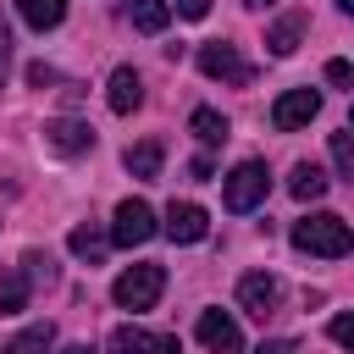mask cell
Returning a JSON list of instances; mask_svg holds the SVG:
<instances>
[{"label": "cell", "mask_w": 354, "mask_h": 354, "mask_svg": "<svg viewBox=\"0 0 354 354\" xmlns=\"http://www.w3.org/2000/svg\"><path fill=\"white\" fill-rule=\"evenodd\" d=\"M6 72H11V28L0 17V88H6Z\"/></svg>", "instance_id": "484cf974"}, {"label": "cell", "mask_w": 354, "mask_h": 354, "mask_svg": "<svg viewBox=\"0 0 354 354\" xmlns=\"http://www.w3.org/2000/svg\"><path fill=\"white\" fill-rule=\"evenodd\" d=\"M61 354H94V348H88V343H72V348H61Z\"/></svg>", "instance_id": "4dcf8cb0"}, {"label": "cell", "mask_w": 354, "mask_h": 354, "mask_svg": "<svg viewBox=\"0 0 354 354\" xmlns=\"http://www.w3.org/2000/svg\"><path fill=\"white\" fill-rule=\"evenodd\" d=\"M238 304H243V315L271 321V315H277V304H282V282H277L271 271H249V277L238 282Z\"/></svg>", "instance_id": "8992f818"}, {"label": "cell", "mask_w": 354, "mask_h": 354, "mask_svg": "<svg viewBox=\"0 0 354 354\" xmlns=\"http://www.w3.org/2000/svg\"><path fill=\"white\" fill-rule=\"evenodd\" d=\"M44 144H50L55 155H88V149H94V127H88V122H72V116H55V122L44 127Z\"/></svg>", "instance_id": "8fae6325"}, {"label": "cell", "mask_w": 354, "mask_h": 354, "mask_svg": "<svg viewBox=\"0 0 354 354\" xmlns=\"http://www.w3.org/2000/svg\"><path fill=\"white\" fill-rule=\"evenodd\" d=\"M299 39H304V11H288V17L266 33V50H271V55H293Z\"/></svg>", "instance_id": "e0dca14e"}, {"label": "cell", "mask_w": 354, "mask_h": 354, "mask_svg": "<svg viewBox=\"0 0 354 354\" xmlns=\"http://www.w3.org/2000/svg\"><path fill=\"white\" fill-rule=\"evenodd\" d=\"M111 354H183L171 332H144V326H116Z\"/></svg>", "instance_id": "30bf717a"}, {"label": "cell", "mask_w": 354, "mask_h": 354, "mask_svg": "<svg viewBox=\"0 0 354 354\" xmlns=\"http://www.w3.org/2000/svg\"><path fill=\"white\" fill-rule=\"evenodd\" d=\"M348 133H354V111H348Z\"/></svg>", "instance_id": "836d02e7"}, {"label": "cell", "mask_w": 354, "mask_h": 354, "mask_svg": "<svg viewBox=\"0 0 354 354\" xmlns=\"http://www.w3.org/2000/svg\"><path fill=\"white\" fill-rule=\"evenodd\" d=\"M188 171H194V183H210V177H216V166H210V155H199V160H194Z\"/></svg>", "instance_id": "f1b7e54d"}, {"label": "cell", "mask_w": 354, "mask_h": 354, "mask_svg": "<svg viewBox=\"0 0 354 354\" xmlns=\"http://www.w3.org/2000/svg\"><path fill=\"white\" fill-rule=\"evenodd\" d=\"M332 343L354 354V310H343V315H332Z\"/></svg>", "instance_id": "cb8c5ba5"}, {"label": "cell", "mask_w": 354, "mask_h": 354, "mask_svg": "<svg viewBox=\"0 0 354 354\" xmlns=\"http://www.w3.org/2000/svg\"><path fill=\"white\" fill-rule=\"evenodd\" d=\"M243 6H249V11H266V6H277V0H243Z\"/></svg>", "instance_id": "1f68e13d"}, {"label": "cell", "mask_w": 354, "mask_h": 354, "mask_svg": "<svg viewBox=\"0 0 354 354\" xmlns=\"http://www.w3.org/2000/svg\"><path fill=\"white\" fill-rule=\"evenodd\" d=\"M22 271H28V282H55V260H50V254H39V249H28V254H22Z\"/></svg>", "instance_id": "7402d4cb"}, {"label": "cell", "mask_w": 354, "mask_h": 354, "mask_svg": "<svg viewBox=\"0 0 354 354\" xmlns=\"http://www.w3.org/2000/svg\"><path fill=\"white\" fill-rule=\"evenodd\" d=\"M321 116V94L315 88H288L277 105H271V122L282 127V133H299V127H310Z\"/></svg>", "instance_id": "ba28073f"}, {"label": "cell", "mask_w": 354, "mask_h": 354, "mask_svg": "<svg viewBox=\"0 0 354 354\" xmlns=\"http://www.w3.org/2000/svg\"><path fill=\"white\" fill-rule=\"evenodd\" d=\"M55 343V326L50 321H39V326H28V332H17L11 343H6V354H44Z\"/></svg>", "instance_id": "44dd1931"}, {"label": "cell", "mask_w": 354, "mask_h": 354, "mask_svg": "<svg viewBox=\"0 0 354 354\" xmlns=\"http://www.w3.org/2000/svg\"><path fill=\"white\" fill-rule=\"evenodd\" d=\"M194 332H199V343H205L210 354H243V332H238V321H232L227 310H205Z\"/></svg>", "instance_id": "9c48e42d"}, {"label": "cell", "mask_w": 354, "mask_h": 354, "mask_svg": "<svg viewBox=\"0 0 354 354\" xmlns=\"http://www.w3.org/2000/svg\"><path fill=\"white\" fill-rule=\"evenodd\" d=\"M160 288H166V271H160V266H127V271L111 282V299H116L122 310H149V304L160 299Z\"/></svg>", "instance_id": "3957f363"}, {"label": "cell", "mask_w": 354, "mask_h": 354, "mask_svg": "<svg viewBox=\"0 0 354 354\" xmlns=\"http://www.w3.org/2000/svg\"><path fill=\"white\" fill-rule=\"evenodd\" d=\"M160 227H155V210L144 205V199H122L116 205V216H111V243H122V249H138V243H149Z\"/></svg>", "instance_id": "277c9868"}, {"label": "cell", "mask_w": 354, "mask_h": 354, "mask_svg": "<svg viewBox=\"0 0 354 354\" xmlns=\"http://www.w3.org/2000/svg\"><path fill=\"white\" fill-rule=\"evenodd\" d=\"M194 61H199V72H205V77L232 83V88H243V83L254 77V66H249L232 44H221V39H216V44H199V55H194Z\"/></svg>", "instance_id": "5b68a950"}, {"label": "cell", "mask_w": 354, "mask_h": 354, "mask_svg": "<svg viewBox=\"0 0 354 354\" xmlns=\"http://www.w3.org/2000/svg\"><path fill=\"white\" fill-rule=\"evenodd\" d=\"M17 11H22V22L28 28H61V17H66V0H17Z\"/></svg>", "instance_id": "d6986e66"}, {"label": "cell", "mask_w": 354, "mask_h": 354, "mask_svg": "<svg viewBox=\"0 0 354 354\" xmlns=\"http://www.w3.org/2000/svg\"><path fill=\"white\" fill-rule=\"evenodd\" d=\"M332 160L343 177H354V133H332Z\"/></svg>", "instance_id": "603a6c76"}, {"label": "cell", "mask_w": 354, "mask_h": 354, "mask_svg": "<svg viewBox=\"0 0 354 354\" xmlns=\"http://www.w3.org/2000/svg\"><path fill=\"white\" fill-rule=\"evenodd\" d=\"M293 249L321 254V260H343V254L354 249V232H348V221H343V216L315 210V216H299V221H293Z\"/></svg>", "instance_id": "6da1fadb"}, {"label": "cell", "mask_w": 354, "mask_h": 354, "mask_svg": "<svg viewBox=\"0 0 354 354\" xmlns=\"http://www.w3.org/2000/svg\"><path fill=\"white\" fill-rule=\"evenodd\" d=\"M348 77H354L348 61H326V83H348Z\"/></svg>", "instance_id": "83f0119b"}, {"label": "cell", "mask_w": 354, "mask_h": 354, "mask_svg": "<svg viewBox=\"0 0 354 354\" xmlns=\"http://www.w3.org/2000/svg\"><path fill=\"white\" fill-rule=\"evenodd\" d=\"M28 83H33V88H50V83H61V72L44 66V61H33V66H28Z\"/></svg>", "instance_id": "d4e9b609"}, {"label": "cell", "mask_w": 354, "mask_h": 354, "mask_svg": "<svg viewBox=\"0 0 354 354\" xmlns=\"http://www.w3.org/2000/svg\"><path fill=\"white\" fill-rule=\"evenodd\" d=\"M28 271L22 266H0V315H22L28 310Z\"/></svg>", "instance_id": "4fadbf2b"}, {"label": "cell", "mask_w": 354, "mask_h": 354, "mask_svg": "<svg viewBox=\"0 0 354 354\" xmlns=\"http://www.w3.org/2000/svg\"><path fill=\"white\" fill-rule=\"evenodd\" d=\"M288 194H293L299 205L321 199V194H326V171H321L315 160H299V166H293V177H288Z\"/></svg>", "instance_id": "2e32d148"}, {"label": "cell", "mask_w": 354, "mask_h": 354, "mask_svg": "<svg viewBox=\"0 0 354 354\" xmlns=\"http://www.w3.org/2000/svg\"><path fill=\"white\" fill-rule=\"evenodd\" d=\"M127 17H133L138 33H160V28L171 22V6H166V0H127Z\"/></svg>", "instance_id": "ac0fdd59"}, {"label": "cell", "mask_w": 354, "mask_h": 354, "mask_svg": "<svg viewBox=\"0 0 354 354\" xmlns=\"http://www.w3.org/2000/svg\"><path fill=\"white\" fill-rule=\"evenodd\" d=\"M266 194H271V171H266V160H238V166L221 177V199H227V210H254Z\"/></svg>", "instance_id": "7a4b0ae2"}, {"label": "cell", "mask_w": 354, "mask_h": 354, "mask_svg": "<svg viewBox=\"0 0 354 354\" xmlns=\"http://www.w3.org/2000/svg\"><path fill=\"white\" fill-rule=\"evenodd\" d=\"M160 232H166L171 243H199V238L210 232V216H205V205H194V199H171Z\"/></svg>", "instance_id": "52a82bcc"}, {"label": "cell", "mask_w": 354, "mask_h": 354, "mask_svg": "<svg viewBox=\"0 0 354 354\" xmlns=\"http://www.w3.org/2000/svg\"><path fill=\"white\" fill-rule=\"evenodd\" d=\"M122 160H127V171H133L138 183H155V177H160V160H166V149H160V138H144V144H133Z\"/></svg>", "instance_id": "5bb4252c"}, {"label": "cell", "mask_w": 354, "mask_h": 354, "mask_svg": "<svg viewBox=\"0 0 354 354\" xmlns=\"http://www.w3.org/2000/svg\"><path fill=\"white\" fill-rule=\"evenodd\" d=\"M66 249H72L77 260H88V266H100V260H105V249H111V232H100L94 221H83V227H72V238H66Z\"/></svg>", "instance_id": "9a60e30c"}, {"label": "cell", "mask_w": 354, "mask_h": 354, "mask_svg": "<svg viewBox=\"0 0 354 354\" xmlns=\"http://www.w3.org/2000/svg\"><path fill=\"white\" fill-rule=\"evenodd\" d=\"M254 354H293V343H288V337H271V343H260Z\"/></svg>", "instance_id": "f546056e"}, {"label": "cell", "mask_w": 354, "mask_h": 354, "mask_svg": "<svg viewBox=\"0 0 354 354\" xmlns=\"http://www.w3.org/2000/svg\"><path fill=\"white\" fill-rule=\"evenodd\" d=\"M188 133H194L199 144H221V138H227V116L210 111V105H199V111L188 116Z\"/></svg>", "instance_id": "ffe728a7"}, {"label": "cell", "mask_w": 354, "mask_h": 354, "mask_svg": "<svg viewBox=\"0 0 354 354\" xmlns=\"http://www.w3.org/2000/svg\"><path fill=\"white\" fill-rule=\"evenodd\" d=\"M337 6H343V11H348V17H354V0H337Z\"/></svg>", "instance_id": "d6a6232c"}, {"label": "cell", "mask_w": 354, "mask_h": 354, "mask_svg": "<svg viewBox=\"0 0 354 354\" xmlns=\"http://www.w3.org/2000/svg\"><path fill=\"white\" fill-rule=\"evenodd\" d=\"M105 100H111V111H116V116L138 111V105H144V77H138L133 66H116V72H111V83H105Z\"/></svg>", "instance_id": "7c38bea8"}, {"label": "cell", "mask_w": 354, "mask_h": 354, "mask_svg": "<svg viewBox=\"0 0 354 354\" xmlns=\"http://www.w3.org/2000/svg\"><path fill=\"white\" fill-rule=\"evenodd\" d=\"M177 6V17H188V22H199L205 11H210V0H171Z\"/></svg>", "instance_id": "4316f807"}]
</instances>
